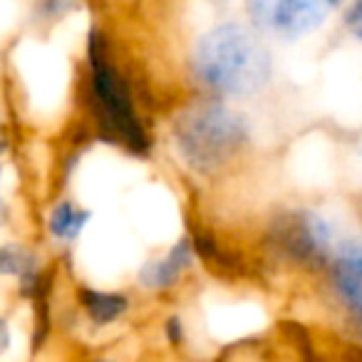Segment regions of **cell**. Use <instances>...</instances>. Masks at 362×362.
Here are the masks:
<instances>
[{"label": "cell", "mask_w": 362, "mask_h": 362, "mask_svg": "<svg viewBox=\"0 0 362 362\" xmlns=\"http://www.w3.org/2000/svg\"><path fill=\"white\" fill-rule=\"evenodd\" d=\"M189 77L204 97L248 100L271 85L273 52L248 21L214 23L192 42Z\"/></svg>", "instance_id": "6da1fadb"}, {"label": "cell", "mask_w": 362, "mask_h": 362, "mask_svg": "<svg viewBox=\"0 0 362 362\" xmlns=\"http://www.w3.org/2000/svg\"><path fill=\"white\" fill-rule=\"evenodd\" d=\"M85 105L102 141L122 146L134 156H146L151 134L139 115L132 77L117 62L110 35L92 25L85 42Z\"/></svg>", "instance_id": "7a4b0ae2"}, {"label": "cell", "mask_w": 362, "mask_h": 362, "mask_svg": "<svg viewBox=\"0 0 362 362\" xmlns=\"http://www.w3.org/2000/svg\"><path fill=\"white\" fill-rule=\"evenodd\" d=\"M169 132L179 161L204 179L226 171L248 149L253 136L251 119L241 110L204 95L174 112Z\"/></svg>", "instance_id": "3957f363"}, {"label": "cell", "mask_w": 362, "mask_h": 362, "mask_svg": "<svg viewBox=\"0 0 362 362\" xmlns=\"http://www.w3.org/2000/svg\"><path fill=\"white\" fill-rule=\"evenodd\" d=\"M268 241L281 258L305 268H327L337 251L335 226L317 211H288L276 218Z\"/></svg>", "instance_id": "277c9868"}, {"label": "cell", "mask_w": 362, "mask_h": 362, "mask_svg": "<svg viewBox=\"0 0 362 362\" xmlns=\"http://www.w3.org/2000/svg\"><path fill=\"white\" fill-rule=\"evenodd\" d=\"M335 8V3H322V0H251L243 11L248 25L256 28L263 37L271 35L281 40H298L317 30Z\"/></svg>", "instance_id": "5b68a950"}, {"label": "cell", "mask_w": 362, "mask_h": 362, "mask_svg": "<svg viewBox=\"0 0 362 362\" xmlns=\"http://www.w3.org/2000/svg\"><path fill=\"white\" fill-rule=\"evenodd\" d=\"M327 273L332 296L337 298L345 315L362 327V238L342 241L327 266Z\"/></svg>", "instance_id": "8992f818"}, {"label": "cell", "mask_w": 362, "mask_h": 362, "mask_svg": "<svg viewBox=\"0 0 362 362\" xmlns=\"http://www.w3.org/2000/svg\"><path fill=\"white\" fill-rule=\"evenodd\" d=\"M197 261L199 256L192 236H181L161 256H151L141 263L139 271H136V283L146 293L174 291L184 281V276L197 266Z\"/></svg>", "instance_id": "52a82bcc"}, {"label": "cell", "mask_w": 362, "mask_h": 362, "mask_svg": "<svg viewBox=\"0 0 362 362\" xmlns=\"http://www.w3.org/2000/svg\"><path fill=\"white\" fill-rule=\"evenodd\" d=\"M75 303L80 305L82 315L95 327L117 325L122 317L129 315L132 298L122 291H105V288L80 286L75 291Z\"/></svg>", "instance_id": "ba28073f"}, {"label": "cell", "mask_w": 362, "mask_h": 362, "mask_svg": "<svg viewBox=\"0 0 362 362\" xmlns=\"http://www.w3.org/2000/svg\"><path fill=\"white\" fill-rule=\"evenodd\" d=\"M92 221V211L72 199H57L45 214L47 236L60 246H75Z\"/></svg>", "instance_id": "9c48e42d"}, {"label": "cell", "mask_w": 362, "mask_h": 362, "mask_svg": "<svg viewBox=\"0 0 362 362\" xmlns=\"http://www.w3.org/2000/svg\"><path fill=\"white\" fill-rule=\"evenodd\" d=\"M164 337L171 347H181L187 342V325H184V317L179 313H171L164 320Z\"/></svg>", "instance_id": "30bf717a"}, {"label": "cell", "mask_w": 362, "mask_h": 362, "mask_svg": "<svg viewBox=\"0 0 362 362\" xmlns=\"http://www.w3.org/2000/svg\"><path fill=\"white\" fill-rule=\"evenodd\" d=\"M345 28L357 37V40H362V3H355V6L347 8Z\"/></svg>", "instance_id": "8fae6325"}, {"label": "cell", "mask_w": 362, "mask_h": 362, "mask_svg": "<svg viewBox=\"0 0 362 362\" xmlns=\"http://www.w3.org/2000/svg\"><path fill=\"white\" fill-rule=\"evenodd\" d=\"M13 345V327L6 315H0V357L6 355Z\"/></svg>", "instance_id": "7c38bea8"}, {"label": "cell", "mask_w": 362, "mask_h": 362, "mask_svg": "<svg viewBox=\"0 0 362 362\" xmlns=\"http://www.w3.org/2000/svg\"><path fill=\"white\" fill-rule=\"evenodd\" d=\"M13 221V206L8 204V199L0 197V228H6Z\"/></svg>", "instance_id": "4fadbf2b"}, {"label": "cell", "mask_w": 362, "mask_h": 362, "mask_svg": "<svg viewBox=\"0 0 362 362\" xmlns=\"http://www.w3.org/2000/svg\"><path fill=\"white\" fill-rule=\"evenodd\" d=\"M90 362H122V360H117V357H107V355H100V357H92Z\"/></svg>", "instance_id": "5bb4252c"}, {"label": "cell", "mask_w": 362, "mask_h": 362, "mask_svg": "<svg viewBox=\"0 0 362 362\" xmlns=\"http://www.w3.org/2000/svg\"><path fill=\"white\" fill-rule=\"evenodd\" d=\"M6 154H8V139H3V136H0V159H3Z\"/></svg>", "instance_id": "9a60e30c"}, {"label": "cell", "mask_w": 362, "mask_h": 362, "mask_svg": "<svg viewBox=\"0 0 362 362\" xmlns=\"http://www.w3.org/2000/svg\"><path fill=\"white\" fill-rule=\"evenodd\" d=\"M0 176H3V166H0Z\"/></svg>", "instance_id": "2e32d148"}]
</instances>
